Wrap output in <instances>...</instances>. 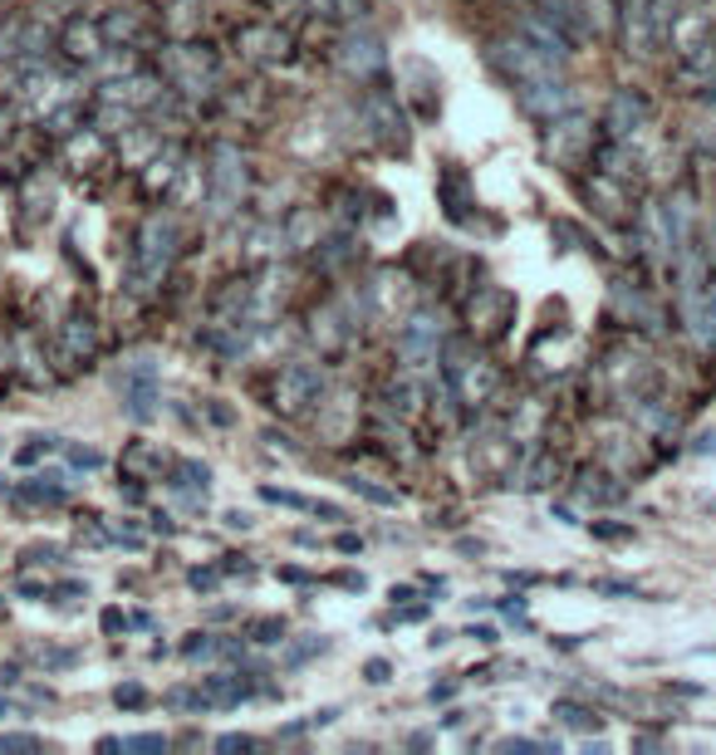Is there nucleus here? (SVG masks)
<instances>
[{
    "label": "nucleus",
    "mask_w": 716,
    "mask_h": 755,
    "mask_svg": "<svg viewBox=\"0 0 716 755\" xmlns=\"http://www.w3.org/2000/svg\"><path fill=\"white\" fill-rule=\"evenodd\" d=\"M490 64H496L500 74L510 78V84H530V78L559 74V64H565V59L545 54V49L530 45L525 35H515V39H496V45H490Z\"/></svg>",
    "instance_id": "obj_1"
},
{
    "label": "nucleus",
    "mask_w": 716,
    "mask_h": 755,
    "mask_svg": "<svg viewBox=\"0 0 716 755\" xmlns=\"http://www.w3.org/2000/svg\"><path fill=\"white\" fill-rule=\"evenodd\" d=\"M441 378H447V388L457 392V402H486L490 392H496V368H490L486 358H471L461 343H451V349L441 353Z\"/></svg>",
    "instance_id": "obj_2"
},
{
    "label": "nucleus",
    "mask_w": 716,
    "mask_h": 755,
    "mask_svg": "<svg viewBox=\"0 0 716 755\" xmlns=\"http://www.w3.org/2000/svg\"><path fill=\"white\" fill-rule=\"evenodd\" d=\"M172 251H177V231H172V221L153 216V221H147L143 231H137V251H133L137 290H153V284L162 280L167 265H172Z\"/></svg>",
    "instance_id": "obj_3"
},
{
    "label": "nucleus",
    "mask_w": 716,
    "mask_h": 755,
    "mask_svg": "<svg viewBox=\"0 0 716 755\" xmlns=\"http://www.w3.org/2000/svg\"><path fill=\"white\" fill-rule=\"evenodd\" d=\"M594 123L588 118H549V133H545V153L555 157L559 167H584L594 157Z\"/></svg>",
    "instance_id": "obj_4"
},
{
    "label": "nucleus",
    "mask_w": 716,
    "mask_h": 755,
    "mask_svg": "<svg viewBox=\"0 0 716 755\" xmlns=\"http://www.w3.org/2000/svg\"><path fill=\"white\" fill-rule=\"evenodd\" d=\"M618 20L633 54H657V45H667V25L653 0H618Z\"/></svg>",
    "instance_id": "obj_5"
},
{
    "label": "nucleus",
    "mask_w": 716,
    "mask_h": 755,
    "mask_svg": "<svg viewBox=\"0 0 716 755\" xmlns=\"http://www.w3.org/2000/svg\"><path fill=\"white\" fill-rule=\"evenodd\" d=\"M515 98L530 118H545L549 123V118H559L569 103H574V88H569L559 74H545V78H530V84H515Z\"/></svg>",
    "instance_id": "obj_6"
},
{
    "label": "nucleus",
    "mask_w": 716,
    "mask_h": 755,
    "mask_svg": "<svg viewBox=\"0 0 716 755\" xmlns=\"http://www.w3.org/2000/svg\"><path fill=\"white\" fill-rule=\"evenodd\" d=\"M324 378L310 368V363H290V368H280V378H275V412H304L314 398H319Z\"/></svg>",
    "instance_id": "obj_7"
},
{
    "label": "nucleus",
    "mask_w": 716,
    "mask_h": 755,
    "mask_svg": "<svg viewBox=\"0 0 716 755\" xmlns=\"http://www.w3.org/2000/svg\"><path fill=\"white\" fill-rule=\"evenodd\" d=\"M363 118H368V127L383 137L388 147H408V118H402V108H398V98L392 94H368L363 98Z\"/></svg>",
    "instance_id": "obj_8"
},
{
    "label": "nucleus",
    "mask_w": 716,
    "mask_h": 755,
    "mask_svg": "<svg viewBox=\"0 0 716 755\" xmlns=\"http://www.w3.org/2000/svg\"><path fill=\"white\" fill-rule=\"evenodd\" d=\"M241 186H245L241 153L235 147H216V157H211V206L216 211H231L241 202Z\"/></svg>",
    "instance_id": "obj_9"
},
{
    "label": "nucleus",
    "mask_w": 716,
    "mask_h": 755,
    "mask_svg": "<svg viewBox=\"0 0 716 755\" xmlns=\"http://www.w3.org/2000/svg\"><path fill=\"white\" fill-rule=\"evenodd\" d=\"M647 123V98L633 94V88H623V94H614V103H608L604 113V127L614 143H633V133Z\"/></svg>",
    "instance_id": "obj_10"
},
{
    "label": "nucleus",
    "mask_w": 716,
    "mask_h": 755,
    "mask_svg": "<svg viewBox=\"0 0 716 755\" xmlns=\"http://www.w3.org/2000/svg\"><path fill=\"white\" fill-rule=\"evenodd\" d=\"M123 407L133 422H147L157 412V382H153V363L137 358V368L123 373Z\"/></svg>",
    "instance_id": "obj_11"
},
{
    "label": "nucleus",
    "mask_w": 716,
    "mask_h": 755,
    "mask_svg": "<svg viewBox=\"0 0 716 755\" xmlns=\"http://www.w3.org/2000/svg\"><path fill=\"white\" fill-rule=\"evenodd\" d=\"M515 25H520V35L530 39V45H539L545 54H555V59H569L574 54V45H569V35L555 25V20L545 15V10H520L515 15Z\"/></svg>",
    "instance_id": "obj_12"
},
{
    "label": "nucleus",
    "mask_w": 716,
    "mask_h": 755,
    "mask_svg": "<svg viewBox=\"0 0 716 755\" xmlns=\"http://www.w3.org/2000/svg\"><path fill=\"white\" fill-rule=\"evenodd\" d=\"M162 74L172 78L177 88H186V94H196V88L206 84V78H211V69H206V59L202 54H186L182 45H172L162 54Z\"/></svg>",
    "instance_id": "obj_13"
},
{
    "label": "nucleus",
    "mask_w": 716,
    "mask_h": 755,
    "mask_svg": "<svg viewBox=\"0 0 716 755\" xmlns=\"http://www.w3.org/2000/svg\"><path fill=\"white\" fill-rule=\"evenodd\" d=\"M339 64L349 69V74H359V78L378 74V69H383L378 35H349V39H343V49H339Z\"/></svg>",
    "instance_id": "obj_14"
},
{
    "label": "nucleus",
    "mask_w": 716,
    "mask_h": 755,
    "mask_svg": "<svg viewBox=\"0 0 716 755\" xmlns=\"http://www.w3.org/2000/svg\"><path fill=\"white\" fill-rule=\"evenodd\" d=\"M506 314H510V294L506 290H481L476 300H471V329L481 324V333H500Z\"/></svg>",
    "instance_id": "obj_15"
},
{
    "label": "nucleus",
    "mask_w": 716,
    "mask_h": 755,
    "mask_svg": "<svg viewBox=\"0 0 716 755\" xmlns=\"http://www.w3.org/2000/svg\"><path fill=\"white\" fill-rule=\"evenodd\" d=\"M588 196H594L598 211H608V216H623L628 206H633V192H628L623 176H614V172H594V182H588Z\"/></svg>",
    "instance_id": "obj_16"
},
{
    "label": "nucleus",
    "mask_w": 716,
    "mask_h": 755,
    "mask_svg": "<svg viewBox=\"0 0 716 755\" xmlns=\"http://www.w3.org/2000/svg\"><path fill=\"white\" fill-rule=\"evenodd\" d=\"M437 192H441V202H447V216H451V221H466L471 196H466V172H461V167H441Z\"/></svg>",
    "instance_id": "obj_17"
},
{
    "label": "nucleus",
    "mask_w": 716,
    "mask_h": 755,
    "mask_svg": "<svg viewBox=\"0 0 716 755\" xmlns=\"http://www.w3.org/2000/svg\"><path fill=\"white\" fill-rule=\"evenodd\" d=\"M64 49L74 59H84V64H94V59L104 54V29L98 25H69L64 29Z\"/></svg>",
    "instance_id": "obj_18"
},
{
    "label": "nucleus",
    "mask_w": 716,
    "mask_h": 755,
    "mask_svg": "<svg viewBox=\"0 0 716 755\" xmlns=\"http://www.w3.org/2000/svg\"><path fill=\"white\" fill-rule=\"evenodd\" d=\"M579 10H584L588 35H608L618 20V0H579Z\"/></svg>",
    "instance_id": "obj_19"
},
{
    "label": "nucleus",
    "mask_w": 716,
    "mask_h": 755,
    "mask_svg": "<svg viewBox=\"0 0 716 755\" xmlns=\"http://www.w3.org/2000/svg\"><path fill=\"white\" fill-rule=\"evenodd\" d=\"M98 29H104L108 39H143L147 35V25L137 15H128V10H113V15H108Z\"/></svg>",
    "instance_id": "obj_20"
},
{
    "label": "nucleus",
    "mask_w": 716,
    "mask_h": 755,
    "mask_svg": "<svg viewBox=\"0 0 716 755\" xmlns=\"http://www.w3.org/2000/svg\"><path fill=\"white\" fill-rule=\"evenodd\" d=\"M172 176H177V157H172V153H167V157H157V162H153V167H147V176H143L147 196L167 192V186H172Z\"/></svg>",
    "instance_id": "obj_21"
},
{
    "label": "nucleus",
    "mask_w": 716,
    "mask_h": 755,
    "mask_svg": "<svg viewBox=\"0 0 716 755\" xmlns=\"http://www.w3.org/2000/svg\"><path fill=\"white\" fill-rule=\"evenodd\" d=\"M555 716H559L565 726H574V731H594V726H598V716H594V711H584V706H574V702H559V706H555Z\"/></svg>",
    "instance_id": "obj_22"
},
{
    "label": "nucleus",
    "mask_w": 716,
    "mask_h": 755,
    "mask_svg": "<svg viewBox=\"0 0 716 755\" xmlns=\"http://www.w3.org/2000/svg\"><path fill=\"white\" fill-rule=\"evenodd\" d=\"M64 339H69V349H74V353H84V358H88V353H94V324H88V319H74V324H69V329H64Z\"/></svg>",
    "instance_id": "obj_23"
},
{
    "label": "nucleus",
    "mask_w": 716,
    "mask_h": 755,
    "mask_svg": "<svg viewBox=\"0 0 716 755\" xmlns=\"http://www.w3.org/2000/svg\"><path fill=\"white\" fill-rule=\"evenodd\" d=\"M206 696H211V702H241L245 686L241 682H221V677H216V682L206 686Z\"/></svg>",
    "instance_id": "obj_24"
},
{
    "label": "nucleus",
    "mask_w": 716,
    "mask_h": 755,
    "mask_svg": "<svg viewBox=\"0 0 716 755\" xmlns=\"http://www.w3.org/2000/svg\"><path fill=\"white\" fill-rule=\"evenodd\" d=\"M123 745V751H162V735H128V741H118Z\"/></svg>",
    "instance_id": "obj_25"
},
{
    "label": "nucleus",
    "mask_w": 716,
    "mask_h": 755,
    "mask_svg": "<svg viewBox=\"0 0 716 755\" xmlns=\"http://www.w3.org/2000/svg\"><path fill=\"white\" fill-rule=\"evenodd\" d=\"M696 137H702L706 153H716V118H702V123H696Z\"/></svg>",
    "instance_id": "obj_26"
},
{
    "label": "nucleus",
    "mask_w": 716,
    "mask_h": 755,
    "mask_svg": "<svg viewBox=\"0 0 716 755\" xmlns=\"http://www.w3.org/2000/svg\"><path fill=\"white\" fill-rule=\"evenodd\" d=\"M0 751H35V735H0Z\"/></svg>",
    "instance_id": "obj_27"
},
{
    "label": "nucleus",
    "mask_w": 716,
    "mask_h": 755,
    "mask_svg": "<svg viewBox=\"0 0 716 755\" xmlns=\"http://www.w3.org/2000/svg\"><path fill=\"white\" fill-rule=\"evenodd\" d=\"M349 486H353V490H363V496H368V500H378V506H388V500H392V496H388V490L368 486V480H363V476H359V480H349Z\"/></svg>",
    "instance_id": "obj_28"
},
{
    "label": "nucleus",
    "mask_w": 716,
    "mask_h": 755,
    "mask_svg": "<svg viewBox=\"0 0 716 755\" xmlns=\"http://www.w3.org/2000/svg\"><path fill=\"white\" fill-rule=\"evenodd\" d=\"M143 702V692H137V686H118V706H137Z\"/></svg>",
    "instance_id": "obj_29"
},
{
    "label": "nucleus",
    "mask_w": 716,
    "mask_h": 755,
    "mask_svg": "<svg viewBox=\"0 0 716 755\" xmlns=\"http://www.w3.org/2000/svg\"><path fill=\"white\" fill-rule=\"evenodd\" d=\"M251 745V735H221V751H245Z\"/></svg>",
    "instance_id": "obj_30"
},
{
    "label": "nucleus",
    "mask_w": 716,
    "mask_h": 755,
    "mask_svg": "<svg viewBox=\"0 0 716 755\" xmlns=\"http://www.w3.org/2000/svg\"><path fill=\"white\" fill-rule=\"evenodd\" d=\"M368 682H388V667H383V662H368Z\"/></svg>",
    "instance_id": "obj_31"
},
{
    "label": "nucleus",
    "mask_w": 716,
    "mask_h": 755,
    "mask_svg": "<svg viewBox=\"0 0 716 755\" xmlns=\"http://www.w3.org/2000/svg\"><path fill=\"white\" fill-rule=\"evenodd\" d=\"M0 716H5V702H0Z\"/></svg>",
    "instance_id": "obj_32"
}]
</instances>
